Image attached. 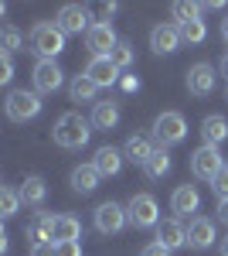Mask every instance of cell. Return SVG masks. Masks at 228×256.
Wrapping results in <instances>:
<instances>
[{"instance_id":"11","label":"cell","mask_w":228,"mask_h":256,"mask_svg":"<svg viewBox=\"0 0 228 256\" xmlns=\"http://www.w3.org/2000/svg\"><path fill=\"white\" fill-rule=\"evenodd\" d=\"M58 28L65 31V34H89V10L82 7V4H65L61 10H58Z\"/></svg>"},{"instance_id":"29","label":"cell","mask_w":228,"mask_h":256,"mask_svg":"<svg viewBox=\"0 0 228 256\" xmlns=\"http://www.w3.org/2000/svg\"><path fill=\"white\" fill-rule=\"evenodd\" d=\"M181 28V41H188V44H201V41L208 38V28H205V20H188V24H177Z\"/></svg>"},{"instance_id":"41","label":"cell","mask_w":228,"mask_h":256,"mask_svg":"<svg viewBox=\"0 0 228 256\" xmlns=\"http://www.w3.org/2000/svg\"><path fill=\"white\" fill-rule=\"evenodd\" d=\"M218 68H222V76H225V79H228V55H225V58H222V65H218Z\"/></svg>"},{"instance_id":"12","label":"cell","mask_w":228,"mask_h":256,"mask_svg":"<svg viewBox=\"0 0 228 256\" xmlns=\"http://www.w3.org/2000/svg\"><path fill=\"white\" fill-rule=\"evenodd\" d=\"M201 208V195H198V188L194 184H177L171 195V212L177 218H191V212H198Z\"/></svg>"},{"instance_id":"30","label":"cell","mask_w":228,"mask_h":256,"mask_svg":"<svg viewBox=\"0 0 228 256\" xmlns=\"http://www.w3.org/2000/svg\"><path fill=\"white\" fill-rule=\"evenodd\" d=\"M20 205H24V202H20V192H14V188H0V216L3 218H14Z\"/></svg>"},{"instance_id":"39","label":"cell","mask_w":228,"mask_h":256,"mask_svg":"<svg viewBox=\"0 0 228 256\" xmlns=\"http://www.w3.org/2000/svg\"><path fill=\"white\" fill-rule=\"evenodd\" d=\"M218 222H225V226H228V198H225V202H218Z\"/></svg>"},{"instance_id":"6","label":"cell","mask_w":228,"mask_h":256,"mask_svg":"<svg viewBox=\"0 0 228 256\" xmlns=\"http://www.w3.org/2000/svg\"><path fill=\"white\" fill-rule=\"evenodd\" d=\"M225 168V158H222V150L218 147H198L194 154H191V174L201 178V181H215L218 171Z\"/></svg>"},{"instance_id":"36","label":"cell","mask_w":228,"mask_h":256,"mask_svg":"<svg viewBox=\"0 0 228 256\" xmlns=\"http://www.w3.org/2000/svg\"><path fill=\"white\" fill-rule=\"evenodd\" d=\"M140 256H171L167 246H160V242H150V246H143V253Z\"/></svg>"},{"instance_id":"38","label":"cell","mask_w":228,"mask_h":256,"mask_svg":"<svg viewBox=\"0 0 228 256\" xmlns=\"http://www.w3.org/2000/svg\"><path fill=\"white\" fill-rule=\"evenodd\" d=\"M123 89H126V92H136V89H140V79H136V76H123Z\"/></svg>"},{"instance_id":"20","label":"cell","mask_w":228,"mask_h":256,"mask_svg":"<svg viewBox=\"0 0 228 256\" xmlns=\"http://www.w3.org/2000/svg\"><path fill=\"white\" fill-rule=\"evenodd\" d=\"M201 137L208 147H218L222 140H228V120L218 116V113H211V116L201 120Z\"/></svg>"},{"instance_id":"37","label":"cell","mask_w":228,"mask_h":256,"mask_svg":"<svg viewBox=\"0 0 228 256\" xmlns=\"http://www.w3.org/2000/svg\"><path fill=\"white\" fill-rule=\"evenodd\" d=\"M116 10H119V4H99V18L106 20V24H109V18H113Z\"/></svg>"},{"instance_id":"1","label":"cell","mask_w":228,"mask_h":256,"mask_svg":"<svg viewBox=\"0 0 228 256\" xmlns=\"http://www.w3.org/2000/svg\"><path fill=\"white\" fill-rule=\"evenodd\" d=\"M92 137V120H85L82 113H65L55 120L51 126V140L65 150H82Z\"/></svg>"},{"instance_id":"22","label":"cell","mask_w":228,"mask_h":256,"mask_svg":"<svg viewBox=\"0 0 228 256\" xmlns=\"http://www.w3.org/2000/svg\"><path fill=\"white\" fill-rule=\"evenodd\" d=\"M99 171H95V164H78L75 171H72V188H75L78 195H89L99 188Z\"/></svg>"},{"instance_id":"34","label":"cell","mask_w":228,"mask_h":256,"mask_svg":"<svg viewBox=\"0 0 228 256\" xmlns=\"http://www.w3.org/2000/svg\"><path fill=\"white\" fill-rule=\"evenodd\" d=\"M31 256H58V242H38L31 246Z\"/></svg>"},{"instance_id":"42","label":"cell","mask_w":228,"mask_h":256,"mask_svg":"<svg viewBox=\"0 0 228 256\" xmlns=\"http://www.w3.org/2000/svg\"><path fill=\"white\" fill-rule=\"evenodd\" d=\"M222 38H225V44H228V18L222 20Z\"/></svg>"},{"instance_id":"16","label":"cell","mask_w":228,"mask_h":256,"mask_svg":"<svg viewBox=\"0 0 228 256\" xmlns=\"http://www.w3.org/2000/svg\"><path fill=\"white\" fill-rule=\"evenodd\" d=\"M85 76H89L99 89H109V86L119 82V68L113 65V58H92L85 65Z\"/></svg>"},{"instance_id":"4","label":"cell","mask_w":228,"mask_h":256,"mask_svg":"<svg viewBox=\"0 0 228 256\" xmlns=\"http://www.w3.org/2000/svg\"><path fill=\"white\" fill-rule=\"evenodd\" d=\"M41 96L38 92H27V89H10L7 92V102H3V110H7V116L14 120V123H27V120H34L41 113Z\"/></svg>"},{"instance_id":"23","label":"cell","mask_w":228,"mask_h":256,"mask_svg":"<svg viewBox=\"0 0 228 256\" xmlns=\"http://www.w3.org/2000/svg\"><path fill=\"white\" fill-rule=\"evenodd\" d=\"M17 192H20V202H24V205H44L48 184H44V178L31 174V178H24V184H20Z\"/></svg>"},{"instance_id":"9","label":"cell","mask_w":228,"mask_h":256,"mask_svg":"<svg viewBox=\"0 0 228 256\" xmlns=\"http://www.w3.org/2000/svg\"><path fill=\"white\" fill-rule=\"evenodd\" d=\"M61 82H65V72H61V65L51 58H41L34 65V92L38 96H48V92H58L61 89Z\"/></svg>"},{"instance_id":"24","label":"cell","mask_w":228,"mask_h":256,"mask_svg":"<svg viewBox=\"0 0 228 256\" xmlns=\"http://www.w3.org/2000/svg\"><path fill=\"white\" fill-rule=\"evenodd\" d=\"M68 96H72V102H92V106H95L99 86H95V82L82 72V76H75V79L68 82Z\"/></svg>"},{"instance_id":"21","label":"cell","mask_w":228,"mask_h":256,"mask_svg":"<svg viewBox=\"0 0 228 256\" xmlns=\"http://www.w3.org/2000/svg\"><path fill=\"white\" fill-rule=\"evenodd\" d=\"M116 123H119V106H116L113 99H102V102L92 106V126L95 130H116Z\"/></svg>"},{"instance_id":"28","label":"cell","mask_w":228,"mask_h":256,"mask_svg":"<svg viewBox=\"0 0 228 256\" xmlns=\"http://www.w3.org/2000/svg\"><path fill=\"white\" fill-rule=\"evenodd\" d=\"M201 4H188V0H177V4H171V14L177 24H188V20H198L201 18Z\"/></svg>"},{"instance_id":"3","label":"cell","mask_w":228,"mask_h":256,"mask_svg":"<svg viewBox=\"0 0 228 256\" xmlns=\"http://www.w3.org/2000/svg\"><path fill=\"white\" fill-rule=\"evenodd\" d=\"M188 137V120L181 116V113H174V110H167V113H160V116L153 120V144L157 147H174V144H181V140Z\"/></svg>"},{"instance_id":"5","label":"cell","mask_w":228,"mask_h":256,"mask_svg":"<svg viewBox=\"0 0 228 256\" xmlns=\"http://www.w3.org/2000/svg\"><path fill=\"white\" fill-rule=\"evenodd\" d=\"M126 216H130V226L133 229H153L160 226V208H157V198L140 192L126 202Z\"/></svg>"},{"instance_id":"27","label":"cell","mask_w":228,"mask_h":256,"mask_svg":"<svg viewBox=\"0 0 228 256\" xmlns=\"http://www.w3.org/2000/svg\"><path fill=\"white\" fill-rule=\"evenodd\" d=\"M24 48V34H20L14 24H3V31H0V52L3 55H14Z\"/></svg>"},{"instance_id":"31","label":"cell","mask_w":228,"mask_h":256,"mask_svg":"<svg viewBox=\"0 0 228 256\" xmlns=\"http://www.w3.org/2000/svg\"><path fill=\"white\" fill-rule=\"evenodd\" d=\"M109 58H113V65L123 72V68H130V65L136 62V52H133V44H130V41H119V44H116V52L109 55Z\"/></svg>"},{"instance_id":"26","label":"cell","mask_w":228,"mask_h":256,"mask_svg":"<svg viewBox=\"0 0 228 256\" xmlns=\"http://www.w3.org/2000/svg\"><path fill=\"white\" fill-rule=\"evenodd\" d=\"M167 171H171V154H167L164 147H157V150H153V158L143 164V174L157 181V178H164Z\"/></svg>"},{"instance_id":"40","label":"cell","mask_w":228,"mask_h":256,"mask_svg":"<svg viewBox=\"0 0 228 256\" xmlns=\"http://www.w3.org/2000/svg\"><path fill=\"white\" fill-rule=\"evenodd\" d=\"M218 253L228 256V236H222V242H218Z\"/></svg>"},{"instance_id":"2","label":"cell","mask_w":228,"mask_h":256,"mask_svg":"<svg viewBox=\"0 0 228 256\" xmlns=\"http://www.w3.org/2000/svg\"><path fill=\"white\" fill-rule=\"evenodd\" d=\"M65 31L58 28V20H38L34 28H31V34H27V41H31V52L41 58H51L55 62L61 52H65Z\"/></svg>"},{"instance_id":"18","label":"cell","mask_w":228,"mask_h":256,"mask_svg":"<svg viewBox=\"0 0 228 256\" xmlns=\"http://www.w3.org/2000/svg\"><path fill=\"white\" fill-rule=\"evenodd\" d=\"M153 150H157V144H153L150 137H143V134H133V137L123 144V158L133 160V164H140V168L153 158Z\"/></svg>"},{"instance_id":"14","label":"cell","mask_w":228,"mask_h":256,"mask_svg":"<svg viewBox=\"0 0 228 256\" xmlns=\"http://www.w3.org/2000/svg\"><path fill=\"white\" fill-rule=\"evenodd\" d=\"M150 48L157 55H171L181 48V28L177 24H157L150 31Z\"/></svg>"},{"instance_id":"19","label":"cell","mask_w":228,"mask_h":256,"mask_svg":"<svg viewBox=\"0 0 228 256\" xmlns=\"http://www.w3.org/2000/svg\"><path fill=\"white\" fill-rule=\"evenodd\" d=\"M92 164H95V171H99L102 178H116L119 171H123V150H116V147H99Z\"/></svg>"},{"instance_id":"35","label":"cell","mask_w":228,"mask_h":256,"mask_svg":"<svg viewBox=\"0 0 228 256\" xmlns=\"http://www.w3.org/2000/svg\"><path fill=\"white\" fill-rule=\"evenodd\" d=\"M58 256H82L78 242H58Z\"/></svg>"},{"instance_id":"10","label":"cell","mask_w":228,"mask_h":256,"mask_svg":"<svg viewBox=\"0 0 228 256\" xmlns=\"http://www.w3.org/2000/svg\"><path fill=\"white\" fill-rule=\"evenodd\" d=\"M215 86H218V72H215V65L198 62V65H191V68H188V92H191V96H211Z\"/></svg>"},{"instance_id":"32","label":"cell","mask_w":228,"mask_h":256,"mask_svg":"<svg viewBox=\"0 0 228 256\" xmlns=\"http://www.w3.org/2000/svg\"><path fill=\"white\" fill-rule=\"evenodd\" d=\"M211 192H215V198H218V202H225V198H228V164L218 171V178L211 181Z\"/></svg>"},{"instance_id":"15","label":"cell","mask_w":228,"mask_h":256,"mask_svg":"<svg viewBox=\"0 0 228 256\" xmlns=\"http://www.w3.org/2000/svg\"><path fill=\"white\" fill-rule=\"evenodd\" d=\"M215 242V222L205 216H194L188 226V246L191 250H208Z\"/></svg>"},{"instance_id":"13","label":"cell","mask_w":228,"mask_h":256,"mask_svg":"<svg viewBox=\"0 0 228 256\" xmlns=\"http://www.w3.org/2000/svg\"><path fill=\"white\" fill-rule=\"evenodd\" d=\"M157 242L160 246H167V250H181V246H188V226L181 222V218H164L160 226H157Z\"/></svg>"},{"instance_id":"17","label":"cell","mask_w":228,"mask_h":256,"mask_svg":"<svg viewBox=\"0 0 228 256\" xmlns=\"http://www.w3.org/2000/svg\"><path fill=\"white\" fill-rule=\"evenodd\" d=\"M55 232H58V216H51V212H38L34 222L27 226L31 246H38V242H55Z\"/></svg>"},{"instance_id":"7","label":"cell","mask_w":228,"mask_h":256,"mask_svg":"<svg viewBox=\"0 0 228 256\" xmlns=\"http://www.w3.org/2000/svg\"><path fill=\"white\" fill-rule=\"evenodd\" d=\"M119 41H123V38H116L113 24H106V20H95L92 28H89V34H85V44H89L92 58H109Z\"/></svg>"},{"instance_id":"33","label":"cell","mask_w":228,"mask_h":256,"mask_svg":"<svg viewBox=\"0 0 228 256\" xmlns=\"http://www.w3.org/2000/svg\"><path fill=\"white\" fill-rule=\"evenodd\" d=\"M10 79H14V58L0 52V86H7Z\"/></svg>"},{"instance_id":"8","label":"cell","mask_w":228,"mask_h":256,"mask_svg":"<svg viewBox=\"0 0 228 256\" xmlns=\"http://www.w3.org/2000/svg\"><path fill=\"white\" fill-rule=\"evenodd\" d=\"M126 205H119V202H102L99 208H95V229L102 232V236H116V232H123L126 229Z\"/></svg>"},{"instance_id":"25","label":"cell","mask_w":228,"mask_h":256,"mask_svg":"<svg viewBox=\"0 0 228 256\" xmlns=\"http://www.w3.org/2000/svg\"><path fill=\"white\" fill-rule=\"evenodd\" d=\"M78 236H82V222L75 216H58L55 242H78Z\"/></svg>"}]
</instances>
